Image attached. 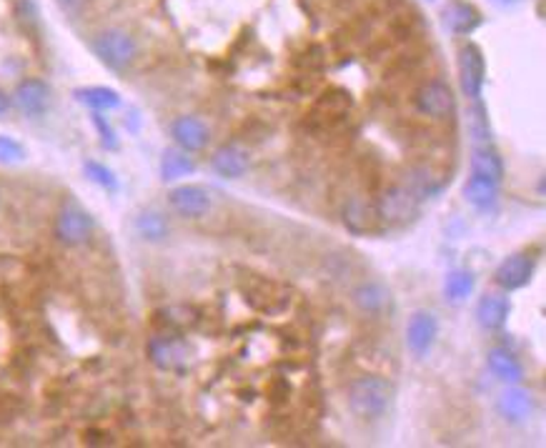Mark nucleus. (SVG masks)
Instances as JSON below:
<instances>
[{
    "label": "nucleus",
    "mask_w": 546,
    "mask_h": 448,
    "mask_svg": "<svg viewBox=\"0 0 546 448\" xmlns=\"http://www.w3.org/2000/svg\"><path fill=\"white\" fill-rule=\"evenodd\" d=\"M391 401H394V383L384 376L369 374V376L356 378L349 386V408L356 419H379L388 411Z\"/></svg>",
    "instance_id": "f257e3e1"
},
{
    "label": "nucleus",
    "mask_w": 546,
    "mask_h": 448,
    "mask_svg": "<svg viewBox=\"0 0 546 448\" xmlns=\"http://www.w3.org/2000/svg\"><path fill=\"white\" fill-rule=\"evenodd\" d=\"M90 48L105 68L116 73L131 68L134 60L138 58V43L126 28H104L101 33H96Z\"/></svg>",
    "instance_id": "f03ea898"
},
{
    "label": "nucleus",
    "mask_w": 546,
    "mask_h": 448,
    "mask_svg": "<svg viewBox=\"0 0 546 448\" xmlns=\"http://www.w3.org/2000/svg\"><path fill=\"white\" fill-rule=\"evenodd\" d=\"M148 359L153 361L156 368L161 371H171V374H181L188 368L191 363V346L176 336V333H161L153 336L148 344Z\"/></svg>",
    "instance_id": "7ed1b4c3"
},
{
    "label": "nucleus",
    "mask_w": 546,
    "mask_h": 448,
    "mask_svg": "<svg viewBox=\"0 0 546 448\" xmlns=\"http://www.w3.org/2000/svg\"><path fill=\"white\" fill-rule=\"evenodd\" d=\"M458 83L469 101H481L487 83V58L476 43H466L458 50Z\"/></svg>",
    "instance_id": "20e7f679"
},
{
    "label": "nucleus",
    "mask_w": 546,
    "mask_h": 448,
    "mask_svg": "<svg viewBox=\"0 0 546 448\" xmlns=\"http://www.w3.org/2000/svg\"><path fill=\"white\" fill-rule=\"evenodd\" d=\"M93 236V218L78 203H65L56 218V238L63 246H83Z\"/></svg>",
    "instance_id": "39448f33"
},
{
    "label": "nucleus",
    "mask_w": 546,
    "mask_h": 448,
    "mask_svg": "<svg viewBox=\"0 0 546 448\" xmlns=\"http://www.w3.org/2000/svg\"><path fill=\"white\" fill-rule=\"evenodd\" d=\"M419 196L411 189H404V186H394L388 189L376 201V216L386 220V223H406L419 213Z\"/></svg>",
    "instance_id": "423d86ee"
},
{
    "label": "nucleus",
    "mask_w": 546,
    "mask_h": 448,
    "mask_svg": "<svg viewBox=\"0 0 546 448\" xmlns=\"http://www.w3.org/2000/svg\"><path fill=\"white\" fill-rule=\"evenodd\" d=\"M416 108H419V113L428 118H439V120L451 118L457 111L454 90L443 81H428L416 90Z\"/></svg>",
    "instance_id": "0eeeda50"
},
{
    "label": "nucleus",
    "mask_w": 546,
    "mask_h": 448,
    "mask_svg": "<svg viewBox=\"0 0 546 448\" xmlns=\"http://www.w3.org/2000/svg\"><path fill=\"white\" fill-rule=\"evenodd\" d=\"M534 275V260L527 253H511L509 259L499 263V268L494 271V283L506 293L524 289Z\"/></svg>",
    "instance_id": "6e6552de"
},
{
    "label": "nucleus",
    "mask_w": 546,
    "mask_h": 448,
    "mask_svg": "<svg viewBox=\"0 0 546 448\" xmlns=\"http://www.w3.org/2000/svg\"><path fill=\"white\" fill-rule=\"evenodd\" d=\"M443 28L454 35H472L473 30L481 28L484 23V15L481 11L473 5V3H466V0H449L443 5L442 11Z\"/></svg>",
    "instance_id": "1a4fd4ad"
},
{
    "label": "nucleus",
    "mask_w": 546,
    "mask_h": 448,
    "mask_svg": "<svg viewBox=\"0 0 546 448\" xmlns=\"http://www.w3.org/2000/svg\"><path fill=\"white\" fill-rule=\"evenodd\" d=\"M13 103L26 116H43L50 103V88L41 78H26L15 86Z\"/></svg>",
    "instance_id": "9d476101"
},
{
    "label": "nucleus",
    "mask_w": 546,
    "mask_h": 448,
    "mask_svg": "<svg viewBox=\"0 0 546 448\" xmlns=\"http://www.w3.org/2000/svg\"><path fill=\"white\" fill-rule=\"evenodd\" d=\"M436 336H439V323H436V316L428 311H416L406 323V346L413 356L428 353Z\"/></svg>",
    "instance_id": "9b49d317"
},
{
    "label": "nucleus",
    "mask_w": 546,
    "mask_h": 448,
    "mask_svg": "<svg viewBox=\"0 0 546 448\" xmlns=\"http://www.w3.org/2000/svg\"><path fill=\"white\" fill-rule=\"evenodd\" d=\"M171 135L181 151L186 153H196V151H204L211 141V130L208 126L196 116H181L171 123Z\"/></svg>",
    "instance_id": "f8f14e48"
},
{
    "label": "nucleus",
    "mask_w": 546,
    "mask_h": 448,
    "mask_svg": "<svg viewBox=\"0 0 546 448\" xmlns=\"http://www.w3.org/2000/svg\"><path fill=\"white\" fill-rule=\"evenodd\" d=\"M168 203L181 218H204L211 211V193L204 186H178Z\"/></svg>",
    "instance_id": "ddd939ff"
},
{
    "label": "nucleus",
    "mask_w": 546,
    "mask_h": 448,
    "mask_svg": "<svg viewBox=\"0 0 546 448\" xmlns=\"http://www.w3.org/2000/svg\"><path fill=\"white\" fill-rule=\"evenodd\" d=\"M496 411H499V416H502L504 421H509V423H524L527 419H532L534 396L529 390L519 389L517 383H511V386L499 396Z\"/></svg>",
    "instance_id": "4468645a"
},
{
    "label": "nucleus",
    "mask_w": 546,
    "mask_h": 448,
    "mask_svg": "<svg viewBox=\"0 0 546 448\" xmlns=\"http://www.w3.org/2000/svg\"><path fill=\"white\" fill-rule=\"evenodd\" d=\"M509 313H511V304L502 293H487L476 304V319L481 323V328H487V331L504 328L509 321Z\"/></svg>",
    "instance_id": "2eb2a0df"
},
{
    "label": "nucleus",
    "mask_w": 546,
    "mask_h": 448,
    "mask_svg": "<svg viewBox=\"0 0 546 448\" xmlns=\"http://www.w3.org/2000/svg\"><path fill=\"white\" fill-rule=\"evenodd\" d=\"M351 298H354V305L358 311L376 316V313H384L386 308L391 305V290L379 281H366V283L356 286Z\"/></svg>",
    "instance_id": "dca6fc26"
},
{
    "label": "nucleus",
    "mask_w": 546,
    "mask_h": 448,
    "mask_svg": "<svg viewBox=\"0 0 546 448\" xmlns=\"http://www.w3.org/2000/svg\"><path fill=\"white\" fill-rule=\"evenodd\" d=\"M213 171L223 178H241L249 171V151H243L241 145H221L213 158H211Z\"/></svg>",
    "instance_id": "f3484780"
},
{
    "label": "nucleus",
    "mask_w": 546,
    "mask_h": 448,
    "mask_svg": "<svg viewBox=\"0 0 546 448\" xmlns=\"http://www.w3.org/2000/svg\"><path fill=\"white\" fill-rule=\"evenodd\" d=\"M488 371L499 378L502 383H521L524 381V366L519 363L514 353H509L506 348H491L487 356Z\"/></svg>",
    "instance_id": "a211bd4d"
},
{
    "label": "nucleus",
    "mask_w": 546,
    "mask_h": 448,
    "mask_svg": "<svg viewBox=\"0 0 546 448\" xmlns=\"http://www.w3.org/2000/svg\"><path fill=\"white\" fill-rule=\"evenodd\" d=\"M472 175L488 178L494 183H502L504 178V160L494 151V145H479L472 153Z\"/></svg>",
    "instance_id": "6ab92c4d"
},
{
    "label": "nucleus",
    "mask_w": 546,
    "mask_h": 448,
    "mask_svg": "<svg viewBox=\"0 0 546 448\" xmlns=\"http://www.w3.org/2000/svg\"><path fill=\"white\" fill-rule=\"evenodd\" d=\"M193 171H196V163H193V158L186 153V151H181V148H168V151H163L161 178L165 183L181 181V178L191 175Z\"/></svg>",
    "instance_id": "aec40b11"
},
{
    "label": "nucleus",
    "mask_w": 546,
    "mask_h": 448,
    "mask_svg": "<svg viewBox=\"0 0 546 448\" xmlns=\"http://www.w3.org/2000/svg\"><path fill=\"white\" fill-rule=\"evenodd\" d=\"M135 231L148 243H161L168 238L171 226H168V218L163 216L161 211H143V213L135 216Z\"/></svg>",
    "instance_id": "412c9836"
},
{
    "label": "nucleus",
    "mask_w": 546,
    "mask_h": 448,
    "mask_svg": "<svg viewBox=\"0 0 546 448\" xmlns=\"http://www.w3.org/2000/svg\"><path fill=\"white\" fill-rule=\"evenodd\" d=\"M464 198L466 203H472L473 208H491L496 198H499V183L488 181V178H479V175H472L464 186Z\"/></svg>",
    "instance_id": "4be33fe9"
},
{
    "label": "nucleus",
    "mask_w": 546,
    "mask_h": 448,
    "mask_svg": "<svg viewBox=\"0 0 546 448\" xmlns=\"http://www.w3.org/2000/svg\"><path fill=\"white\" fill-rule=\"evenodd\" d=\"M75 101L88 105L93 111H113L120 105V96L113 88L105 86H88V88H75L73 90Z\"/></svg>",
    "instance_id": "5701e85b"
},
{
    "label": "nucleus",
    "mask_w": 546,
    "mask_h": 448,
    "mask_svg": "<svg viewBox=\"0 0 546 448\" xmlns=\"http://www.w3.org/2000/svg\"><path fill=\"white\" fill-rule=\"evenodd\" d=\"M466 128L472 138L473 148L479 145H491V123H488V111L481 101H472L469 118H466Z\"/></svg>",
    "instance_id": "b1692460"
},
{
    "label": "nucleus",
    "mask_w": 546,
    "mask_h": 448,
    "mask_svg": "<svg viewBox=\"0 0 546 448\" xmlns=\"http://www.w3.org/2000/svg\"><path fill=\"white\" fill-rule=\"evenodd\" d=\"M343 216H346V226H349L354 233L371 231V228H373V223L379 220V216H376V208L364 201L349 203V205H346V211H343Z\"/></svg>",
    "instance_id": "393cba45"
},
{
    "label": "nucleus",
    "mask_w": 546,
    "mask_h": 448,
    "mask_svg": "<svg viewBox=\"0 0 546 448\" xmlns=\"http://www.w3.org/2000/svg\"><path fill=\"white\" fill-rule=\"evenodd\" d=\"M473 290V275L469 271H451L443 281V293L451 304H461L472 296Z\"/></svg>",
    "instance_id": "a878e982"
},
{
    "label": "nucleus",
    "mask_w": 546,
    "mask_h": 448,
    "mask_svg": "<svg viewBox=\"0 0 546 448\" xmlns=\"http://www.w3.org/2000/svg\"><path fill=\"white\" fill-rule=\"evenodd\" d=\"M86 174H88V178L93 181V183H98L101 189H108V190H116V175H113V171L111 168H105L104 163H96V160H88L86 163Z\"/></svg>",
    "instance_id": "bb28decb"
},
{
    "label": "nucleus",
    "mask_w": 546,
    "mask_h": 448,
    "mask_svg": "<svg viewBox=\"0 0 546 448\" xmlns=\"http://www.w3.org/2000/svg\"><path fill=\"white\" fill-rule=\"evenodd\" d=\"M23 158H26V148L11 135H0V163L13 166V163H20Z\"/></svg>",
    "instance_id": "cd10ccee"
},
{
    "label": "nucleus",
    "mask_w": 546,
    "mask_h": 448,
    "mask_svg": "<svg viewBox=\"0 0 546 448\" xmlns=\"http://www.w3.org/2000/svg\"><path fill=\"white\" fill-rule=\"evenodd\" d=\"M88 3L90 0H56V5H58L63 13H68V15L83 13Z\"/></svg>",
    "instance_id": "c85d7f7f"
},
{
    "label": "nucleus",
    "mask_w": 546,
    "mask_h": 448,
    "mask_svg": "<svg viewBox=\"0 0 546 448\" xmlns=\"http://www.w3.org/2000/svg\"><path fill=\"white\" fill-rule=\"evenodd\" d=\"M93 120H96V126H98L101 135H104V143L108 145V148H116V133L111 130V126H105V120L101 116H96Z\"/></svg>",
    "instance_id": "c756f323"
},
{
    "label": "nucleus",
    "mask_w": 546,
    "mask_h": 448,
    "mask_svg": "<svg viewBox=\"0 0 546 448\" xmlns=\"http://www.w3.org/2000/svg\"><path fill=\"white\" fill-rule=\"evenodd\" d=\"M8 111H11V98L0 90V116H5Z\"/></svg>",
    "instance_id": "7c9ffc66"
},
{
    "label": "nucleus",
    "mask_w": 546,
    "mask_h": 448,
    "mask_svg": "<svg viewBox=\"0 0 546 448\" xmlns=\"http://www.w3.org/2000/svg\"><path fill=\"white\" fill-rule=\"evenodd\" d=\"M494 3H499V5H517L521 0H494Z\"/></svg>",
    "instance_id": "2f4dec72"
}]
</instances>
